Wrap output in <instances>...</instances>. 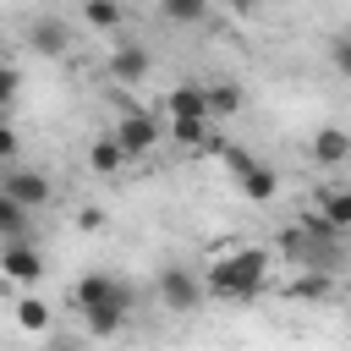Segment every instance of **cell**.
Listing matches in <instances>:
<instances>
[{"label": "cell", "instance_id": "obj_25", "mask_svg": "<svg viewBox=\"0 0 351 351\" xmlns=\"http://www.w3.org/2000/svg\"><path fill=\"white\" fill-rule=\"evenodd\" d=\"M16 159V132L5 126V115H0V165H11Z\"/></svg>", "mask_w": 351, "mask_h": 351}, {"label": "cell", "instance_id": "obj_1", "mask_svg": "<svg viewBox=\"0 0 351 351\" xmlns=\"http://www.w3.org/2000/svg\"><path fill=\"white\" fill-rule=\"evenodd\" d=\"M263 274H269V252L263 247H241L230 258H219L203 280V291H214L219 302H252L263 291Z\"/></svg>", "mask_w": 351, "mask_h": 351}, {"label": "cell", "instance_id": "obj_26", "mask_svg": "<svg viewBox=\"0 0 351 351\" xmlns=\"http://www.w3.org/2000/svg\"><path fill=\"white\" fill-rule=\"evenodd\" d=\"M77 225L82 230H104V208H77Z\"/></svg>", "mask_w": 351, "mask_h": 351}, {"label": "cell", "instance_id": "obj_9", "mask_svg": "<svg viewBox=\"0 0 351 351\" xmlns=\"http://www.w3.org/2000/svg\"><path fill=\"white\" fill-rule=\"evenodd\" d=\"M165 110H170V121H208V104H203V82H181V88H170Z\"/></svg>", "mask_w": 351, "mask_h": 351}, {"label": "cell", "instance_id": "obj_16", "mask_svg": "<svg viewBox=\"0 0 351 351\" xmlns=\"http://www.w3.org/2000/svg\"><path fill=\"white\" fill-rule=\"evenodd\" d=\"M291 296H296V302H318V296H329V269H302V274L291 280Z\"/></svg>", "mask_w": 351, "mask_h": 351}, {"label": "cell", "instance_id": "obj_22", "mask_svg": "<svg viewBox=\"0 0 351 351\" xmlns=\"http://www.w3.org/2000/svg\"><path fill=\"white\" fill-rule=\"evenodd\" d=\"M296 230H302L307 241H318V247H329V241L340 236V230H335V225H329L324 214H302V225H296Z\"/></svg>", "mask_w": 351, "mask_h": 351}, {"label": "cell", "instance_id": "obj_11", "mask_svg": "<svg viewBox=\"0 0 351 351\" xmlns=\"http://www.w3.org/2000/svg\"><path fill=\"white\" fill-rule=\"evenodd\" d=\"M27 44H33L38 55H66V49H71V33H66V22H55V16H44V22H33V33H27Z\"/></svg>", "mask_w": 351, "mask_h": 351}, {"label": "cell", "instance_id": "obj_7", "mask_svg": "<svg viewBox=\"0 0 351 351\" xmlns=\"http://www.w3.org/2000/svg\"><path fill=\"white\" fill-rule=\"evenodd\" d=\"M148 66H154V60H148L143 44H115V49H110V77H115L121 88H137V82L148 77Z\"/></svg>", "mask_w": 351, "mask_h": 351}, {"label": "cell", "instance_id": "obj_18", "mask_svg": "<svg viewBox=\"0 0 351 351\" xmlns=\"http://www.w3.org/2000/svg\"><path fill=\"white\" fill-rule=\"evenodd\" d=\"M0 236H5V241H27V208L11 203L5 192H0Z\"/></svg>", "mask_w": 351, "mask_h": 351}, {"label": "cell", "instance_id": "obj_3", "mask_svg": "<svg viewBox=\"0 0 351 351\" xmlns=\"http://www.w3.org/2000/svg\"><path fill=\"white\" fill-rule=\"evenodd\" d=\"M110 137H115V148H121L126 159H143L165 132H159V121H154L148 110H132V104H126V115L115 121V132H110Z\"/></svg>", "mask_w": 351, "mask_h": 351}, {"label": "cell", "instance_id": "obj_29", "mask_svg": "<svg viewBox=\"0 0 351 351\" xmlns=\"http://www.w3.org/2000/svg\"><path fill=\"white\" fill-rule=\"evenodd\" d=\"M0 60H5V49H0Z\"/></svg>", "mask_w": 351, "mask_h": 351}, {"label": "cell", "instance_id": "obj_28", "mask_svg": "<svg viewBox=\"0 0 351 351\" xmlns=\"http://www.w3.org/2000/svg\"><path fill=\"white\" fill-rule=\"evenodd\" d=\"M49 351H82V340H66L60 335V340H49Z\"/></svg>", "mask_w": 351, "mask_h": 351}, {"label": "cell", "instance_id": "obj_12", "mask_svg": "<svg viewBox=\"0 0 351 351\" xmlns=\"http://www.w3.org/2000/svg\"><path fill=\"white\" fill-rule=\"evenodd\" d=\"M236 176H241V192H247L252 203H269V197L280 192V176H274L269 165H258V159H252L247 170H236Z\"/></svg>", "mask_w": 351, "mask_h": 351}, {"label": "cell", "instance_id": "obj_15", "mask_svg": "<svg viewBox=\"0 0 351 351\" xmlns=\"http://www.w3.org/2000/svg\"><path fill=\"white\" fill-rule=\"evenodd\" d=\"M159 16L176 22V27H192V22L208 16V0H159Z\"/></svg>", "mask_w": 351, "mask_h": 351}, {"label": "cell", "instance_id": "obj_23", "mask_svg": "<svg viewBox=\"0 0 351 351\" xmlns=\"http://www.w3.org/2000/svg\"><path fill=\"white\" fill-rule=\"evenodd\" d=\"M16 88H22V77H16V66H11V60H0V115H5V104L16 99Z\"/></svg>", "mask_w": 351, "mask_h": 351}, {"label": "cell", "instance_id": "obj_17", "mask_svg": "<svg viewBox=\"0 0 351 351\" xmlns=\"http://www.w3.org/2000/svg\"><path fill=\"white\" fill-rule=\"evenodd\" d=\"M82 318H88V335H93V340H110V335H121V324H126L132 313H115V307H88Z\"/></svg>", "mask_w": 351, "mask_h": 351}, {"label": "cell", "instance_id": "obj_2", "mask_svg": "<svg viewBox=\"0 0 351 351\" xmlns=\"http://www.w3.org/2000/svg\"><path fill=\"white\" fill-rule=\"evenodd\" d=\"M132 302H137V296H132V285H126V280H115V274H99V269H93V274H82V280H77V307H82V313H88V307L132 313Z\"/></svg>", "mask_w": 351, "mask_h": 351}, {"label": "cell", "instance_id": "obj_4", "mask_svg": "<svg viewBox=\"0 0 351 351\" xmlns=\"http://www.w3.org/2000/svg\"><path fill=\"white\" fill-rule=\"evenodd\" d=\"M159 302H165L170 313H197V307H203V280H197L186 263H170V269L159 274Z\"/></svg>", "mask_w": 351, "mask_h": 351}, {"label": "cell", "instance_id": "obj_6", "mask_svg": "<svg viewBox=\"0 0 351 351\" xmlns=\"http://www.w3.org/2000/svg\"><path fill=\"white\" fill-rule=\"evenodd\" d=\"M0 274L16 285H38L44 280V252L33 241H0Z\"/></svg>", "mask_w": 351, "mask_h": 351}, {"label": "cell", "instance_id": "obj_24", "mask_svg": "<svg viewBox=\"0 0 351 351\" xmlns=\"http://www.w3.org/2000/svg\"><path fill=\"white\" fill-rule=\"evenodd\" d=\"M329 60H335V71H340V77H351V33H340V38L329 44Z\"/></svg>", "mask_w": 351, "mask_h": 351}, {"label": "cell", "instance_id": "obj_5", "mask_svg": "<svg viewBox=\"0 0 351 351\" xmlns=\"http://www.w3.org/2000/svg\"><path fill=\"white\" fill-rule=\"evenodd\" d=\"M0 192H5L11 203H22L27 214H33V208H44V203L55 197V186H49V176H44V170H0Z\"/></svg>", "mask_w": 351, "mask_h": 351}, {"label": "cell", "instance_id": "obj_13", "mask_svg": "<svg viewBox=\"0 0 351 351\" xmlns=\"http://www.w3.org/2000/svg\"><path fill=\"white\" fill-rule=\"evenodd\" d=\"M121 165H126V154L115 148V137H110V132L88 143V170H93V176H115Z\"/></svg>", "mask_w": 351, "mask_h": 351}, {"label": "cell", "instance_id": "obj_27", "mask_svg": "<svg viewBox=\"0 0 351 351\" xmlns=\"http://www.w3.org/2000/svg\"><path fill=\"white\" fill-rule=\"evenodd\" d=\"M219 5H230V11H236V16H247V11H258V5H263V0H219Z\"/></svg>", "mask_w": 351, "mask_h": 351}, {"label": "cell", "instance_id": "obj_8", "mask_svg": "<svg viewBox=\"0 0 351 351\" xmlns=\"http://www.w3.org/2000/svg\"><path fill=\"white\" fill-rule=\"evenodd\" d=\"M307 154H313V165H346L351 159V132L346 126H318Z\"/></svg>", "mask_w": 351, "mask_h": 351}, {"label": "cell", "instance_id": "obj_20", "mask_svg": "<svg viewBox=\"0 0 351 351\" xmlns=\"http://www.w3.org/2000/svg\"><path fill=\"white\" fill-rule=\"evenodd\" d=\"M318 214H324V219H329V225H335V230L346 236V230H351V186H346V192H329Z\"/></svg>", "mask_w": 351, "mask_h": 351}, {"label": "cell", "instance_id": "obj_14", "mask_svg": "<svg viewBox=\"0 0 351 351\" xmlns=\"http://www.w3.org/2000/svg\"><path fill=\"white\" fill-rule=\"evenodd\" d=\"M82 16H88V27H99V33H115V27L126 22V11H121L115 0H82Z\"/></svg>", "mask_w": 351, "mask_h": 351}, {"label": "cell", "instance_id": "obj_21", "mask_svg": "<svg viewBox=\"0 0 351 351\" xmlns=\"http://www.w3.org/2000/svg\"><path fill=\"white\" fill-rule=\"evenodd\" d=\"M170 132H176V143H186V148H208V121H170Z\"/></svg>", "mask_w": 351, "mask_h": 351}, {"label": "cell", "instance_id": "obj_10", "mask_svg": "<svg viewBox=\"0 0 351 351\" xmlns=\"http://www.w3.org/2000/svg\"><path fill=\"white\" fill-rule=\"evenodd\" d=\"M203 104H208V121H230L241 110V82H203Z\"/></svg>", "mask_w": 351, "mask_h": 351}, {"label": "cell", "instance_id": "obj_19", "mask_svg": "<svg viewBox=\"0 0 351 351\" xmlns=\"http://www.w3.org/2000/svg\"><path fill=\"white\" fill-rule=\"evenodd\" d=\"M16 324H22L27 335H44V329H49V307H44V296H22V302H16Z\"/></svg>", "mask_w": 351, "mask_h": 351}]
</instances>
